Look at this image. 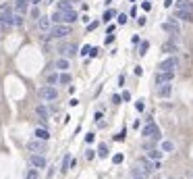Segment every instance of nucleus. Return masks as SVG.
<instances>
[{
  "mask_svg": "<svg viewBox=\"0 0 193 179\" xmlns=\"http://www.w3.org/2000/svg\"><path fill=\"white\" fill-rule=\"evenodd\" d=\"M141 135H143V139H160V127L154 123V121H147L145 123V127L141 129Z\"/></svg>",
  "mask_w": 193,
  "mask_h": 179,
  "instance_id": "obj_1",
  "label": "nucleus"
},
{
  "mask_svg": "<svg viewBox=\"0 0 193 179\" xmlns=\"http://www.w3.org/2000/svg\"><path fill=\"white\" fill-rule=\"evenodd\" d=\"M71 34V25H67V23H56L52 29H50V38H64V36H69Z\"/></svg>",
  "mask_w": 193,
  "mask_h": 179,
  "instance_id": "obj_2",
  "label": "nucleus"
},
{
  "mask_svg": "<svg viewBox=\"0 0 193 179\" xmlns=\"http://www.w3.org/2000/svg\"><path fill=\"white\" fill-rule=\"evenodd\" d=\"M160 29L162 31H166V34H170V36H179L181 34V27H179V23H177V19L172 17V19H168V21H164L162 25H160Z\"/></svg>",
  "mask_w": 193,
  "mask_h": 179,
  "instance_id": "obj_3",
  "label": "nucleus"
},
{
  "mask_svg": "<svg viewBox=\"0 0 193 179\" xmlns=\"http://www.w3.org/2000/svg\"><path fill=\"white\" fill-rule=\"evenodd\" d=\"M160 71H177L179 69V56H168L158 65Z\"/></svg>",
  "mask_w": 193,
  "mask_h": 179,
  "instance_id": "obj_4",
  "label": "nucleus"
},
{
  "mask_svg": "<svg viewBox=\"0 0 193 179\" xmlns=\"http://www.w3.org/2000/svg\"><path fill=\"white\" fill-rule=\"evenodd\" d=\"M27 150H31V152H46V139H40V137H35V139H29L27 142Z\"/></svg>",
  "mask_w": 193,
  "mask_h": 179,
  "instance_id": "obj_5",
  "label": "nucleus"
},
{
  "mask_svg": "<svg viewBox=\"0 0 193 179\" xmlns=\"http://www.w3.org/2000/svg\"><path fill=\"white\" fill-rule=\"evenodd\" d=\"M38 94H40V98H44V100H56L58 98V92L54 86H44V88L38 90Z\"/></svg>",
  "mask_w": 193,
  "mask_h": 179,
  "instance_id": "obj_6",
  "label": "nucleus"
},
{
  "mask_svg": "<svg viewBox=\"0 0 193 179\" xmlns=\"http://www.w3.org/2000/svg\"><path fill=\"white\" fill-rule=\"evenodd\" d=\"M0 23H4V25H15V13H13L10 8L2 6V10H0Z\"/></svg>",
  "mask_w": 193,
  "mask_h": 179,
  "instance_id": "obj_7",
  "label": "nucleus"
},
{
  "mask_svg": "<svg viewBox=\"0 0 193 179\" xmlns=\"http://www.w3.org/2000/svg\"><path fill=\"white\" fill-rule=\"evenodd\" d=\"M175 79V71H158L156 73V84L160 86V84H168V81H172Z\"/></svg>",
  "mask_w": 193,
  "mask_h": 179,
  "instance_id": "obj_8",
  "label": "nucleus"
},
{
  "mask_svg": "<svg viewBox=\"0 0 193 179\" xmlns=\"http://www.w3.org/2000/svg\"><path fill=\"white\" fill-rule=\"evenodd\" d=\"M58 52H60V56L71 58V56H75V54H77V46H75V44H60Z\"/></svg>",
  "mask_w": 193,
  "mask_h": 179,
  "instance_id": "obj_9",
  "label": "nucleus"
},
{
  "mask_svg": "<svg viewBox=\"0 0 193 179\" xmlns=\"http://www.w3.org/2000/svg\"><path fill=\"white\" fill-rule=\"evenodd\" d=\"M29 163H31L35 169H44V167H46V158H44V154H40V152H33V154L29 156Z\"/></svg>",
  "mask_w": 193,
  "mask_h": 179,
  "instance_id": "obj_10",
  "label": "nucleus"
},
{
  "mask_svg": "<svg viewBox=\"0 0 193 179\" xmlns=\"http://www.w3.org/2000/svg\"><path fill=\"white\" fill-rule=\"evenodd\" d=\"M156 94H158V98H170V96H172V81H168V84H160Z\"/></svg>",
  "mask_w": 193,
  "mask_h": 179,
  "instance_id": "obj_11",
  "label": "nucleus"
},
{
  "mask_svg": "<svg viewBox=\"0 0 193 179\" xmlns=\"http://www.w3.org/2000/svg\"><path fill=\"white\" fill-rule=\"evenodd\" d=\"M175 19H181V21H193V10H183V8H175Z\"/></svg>",
  "mask_w": 193,
  "mask_h": 179,
  "instance_id": "obj_12",
  "label": "nucleus"
},
{
  "mask_svg": "<svg viewBox=\"0 0 193 179\" xmlns=\"http://www.w3.org/2000/svg\"><path fill=\"white\" fill-rule=\"evenodd\" d=\"M29 4H31L29 0H15L13 8H15V13H21V15H25V13H27V6H29Z\"/></svg>",
  "mask_w": 193,
  "mask_h": 179,
  "instance_id": "obj_13",
  "label": "nucleus"
},
{
  "mask_svg": "<svg viewBox=\"0 0 193 179\" xmlns=\"http://www.w3.org/2000/svg\"><path fill=\"white\" fill-rule=\"evenodd\" d=\"M79 17H77V13L75 10H67V13H62V23H67V25H71V23H75Z\"/></svg>",
  "mask_w": 193,
  "mask_h": 179,
  "instance_id": "obj_14",
  "label": "nucleus"
},
{
  "mask_svg": "<svg viewBox=\"0 0 193 179\" xmlns=\"http://www.w3.org/2000/svg\"><path fill=\"white\" fill-rule=\"evenodd\" d=\"M162 154H164V150H162V148H160V150H158V148H152V150H147V154H145V156H147L149 160H162Z\"/></svg>",
  "mask_w": 193,
  "mask_h": 179,
  "instance_id": "obj_15",
  "label": "nucleus"
},
{
  "mask_svg": "<svg viewBox=\"0 0 193 179\" xmlns=\"http://www.w3.org/2000/svg\"><path fill=\"white\" fill-rule=\"evenodd\" d=\"M38 27H40L42 31H50V29H52V19H50V17H40Z\"/></svg>",
  "mask_w": 193,
  "mask_h": 179,
  "instance_id": "obj_16",
  "label": "nucleus"
},
{
  "mask_svg": "<svg viewBox=\"0 0 193 179\" xmlns=\"http://www.w3.org/2000/svg\"><path fill=\"white\" fill-rule=\"evenodd\" d=\"M56 10H60V13L73 10V2H71V0H60V2L56 4Z\"/></svg>",
  "mask_w": 193,
  "mask_h": 179,
  "instance_id": "obj_17",
  "label": "nucleus"
},
{
  "mask_svg": "<svg viewBox=\"0 0 193 179\" xmlns=\"http://www.w3.org/2000/svg\"><path fill=\"white\" fill-rule=\"evenodd\" d=\"M162 52H168V54L179 52V46L175 44V42H164V44H162Z\"/></svg>",
  "mask_w": 193,
  "mask_h": 179,
  "instance_id": "obj_18",
  "label": "nucleus"
},
{
  "mask_svg": "<svg viewBox=\"0 0 193 179\" xmlns=\"http://www.w3.org/2000/svg\"><path fill=\"white\" fill-rule=\"evenodd\" d=\"M35 113H38V117L42 119V123H46V121H48V108H46V106H42V104H40V106L35 108Z\"/></svg>",
  "mask_w": 193,
  "mask_h": 179,
  "instance_id": "obj_19",
  "label": "nucleus"
},
{
  "mask_svg": "<svg viewBox=\"0 0 193 179\" xmlns=\"http://www.w3.org/2000/svg\"><path fill=\"white\" fill-rule=\"evenodd\" d=\"M33 135H35V137H40V139H46V142L50 139V134H48V129H46V127H38Z\"/></svg>",
  "mask_w": 193,
  "mask_h": 179,
  "instance_id": "obj_20",
  "label": "nucleus"
},
{
  "mask_svg": "<svg viewBox=\"0 0 193 179\" xmlns=\"http://www.w3.org/2000/svg\"><path fill=\"white\" fill-rule=\"evenodd\" d=\"M177 8H183V10H193V2H191V0H177Z\"/></svg>",
  "mask_w": 193,
  "mask_h": 179,
  "instance_id": "obj_21",
  "label": "nucleus"
},
{
  "mask_svg": "<svg viewBox=\"0 0 193 179\" xmlns=\"http://www.w3.org/2000/svg\"><path fill=\"white\" fill-rule=\"evenodd\" d=\"M56 69H58V71H67V69H69V58L60 56V58L56 60Z\"/></svg>",
  "mask_w": 193,
  "mask_h": 179,
  "instance_id": "obj_22",
  "label": "nucleus"
},
{
  "mask_svg": "<svg viewBox=\"0 0 193 179\" xmlns=\"http://www.w3.org/2000/svg\"><path fill=\"white\" fill-rule=\"evenodd\" d=\"M114 17H116V10H112V8H108V10H106V13L102 15V21H104V23H110V21H112Z\"/></svg>",
  "mask_w": 193,
  "mask_h": 179,
  "instance_id": "obj_23",
  "label": "nucleus"
},
{
  "mask_svg": "<svg viewBox=\"0 0 193 179\" xmlns=\"http://www.w3.org/2000/svg\"><path fill=\"white\" fill-rule=\"evenodd\" d=\"M50 19H52V23H54V25H56V23H62V13H60V10H54Z\"/></svg>",
  "mask_w": 193,
  "mask_h": 179,
  "instance_id": "obj_24",
  "label": "nucleus"
},
{
  "mask_svg": "<svg viewBox=\"0 0 193 179\" xmlns=\"http://www.w3.org/2000/svg\"><path fill=\"white\" fill-rule=\"evenodd\" d=\"M98 156H102V158L108 156V146H106V144H100V146H98Z\"/></svg>",
  "mask_w": 193,
  "mask_h": 179,
  "instance_id": "obj_25",
  "label": "nucleus"
},
{
  "mask_svg": "<svg viewBox=\"0 0 193 179\" xmlns=\"http://www.w3.org/2000/svg\"><path fill=\"white\" fill-rule=\"evenodd\" d=\"M69 169H71V156H69V154H64V160H62V169H60V171H62V173H67Z\"/></svg>",
  "mask_w": 193,
  "mask_h": 179,
  "instance_id": "obj_26",
  "label": "nucleus"
},
{
  "mask_svg": "<svg viewBox=\"0 0 193 179\" xmlns=\"http://www.w3.org/2000/svg\"><path fill=\"white\" fill-rule=\"evenodd\" d=\"M58 81H60V84H71V75H69L67 71H62V73L58 75Z\"/></svg>",
  "mask_w": 193,
  "mask_h": 179,
  "instance_id": "obj_27",
  "label": "nucleus"
},
{
  "mask_svg": "<svg viewBox=\"0 0 193 179\" xmlns=\"http://www.w3.org/2000/svg\"><path fill=\"white\" fill-rule=\"evenodd\" d=\"M162 150H164V152H172V150H175V144L166 139V142H162Z\"/></svg>",
  "mask_w": 193,
  "mask_h": 179,
  "instance_id": "obj_28",
  "label": "nucleus"
},
{
  "mask_svg": "<svg viewBox=\"0 0 193 179\" xmlns=\"http://www.w3.org/2000/svg\"><path fill=\"white\" fill-rule=\"evenodd\" d=\"M25 177H27V179H38V177H40V171H38V169H29Z\"/></svg>",
  "mask_w": 193,
  "mask_h": 179,
  "instance_id": "obj_29",
  "label": "nucleus"
},
{
  "mask_svg": "<svg viewBox=\"0 0 193 179\" xmlns=\"http://www.w3.org/2000/svg\"><path fill=\"white\" fill-rule=\"evenodd\" d=\"M147 50H149V42H141V44H139V54L143 56Z\"/></svg>",
  "mask_w": 193,
  "mask_h": 179,
  "instance_id": "obj_30",
  "label": "nucleus"
},
{
  "mask_svg": "<svg viewBox=\"0 0 193 179\" xmlns=\"http://www.w3.org/2000/svg\"><path fill=\"white\" fill-rule=\"evenodd\" d=\"M23 17L25 15H21V13H15V25L19 27V25H23Z\"/></svg>",
  "mask_w": 193,
  "mask_h": 179,
  "instance_id": "obj_31",
  "label": "nucleus"
},
{
  "mask_svg": "<svg viewBox=\"0 0 193 179\" xmlns=\"http://www.w3.org/2000/svg\"><path fill=\"white\" fill-rule=\"evenodd\" d=\"M116 21H118V25H125V23H127V15H125V13L116 15Z\"/></svg>",
  "mask_w": 193,
  "mask_h": 179,
  "instance_id": "obj_32",
  "label": "nucleus"
},
{
  "mask_svg": "<svg viewBox=\"0 0 193 179\" xmlns=\"http://www.w3.org/2000/svg\"><path fill=\"white\" fill-rule=\"evenodd\" d=\"M123 158H125V156L118 152V154H114V156H112V163H114V165H121V163H123Z\"/></svg>",
  "mask_w": 193,
  "mask_h": 179,
  "instance_id": "obj_33",
  "label": "nucleus"
},
{
  "mask_svg": "<svg viewBox=\"0 0 193 179\" xmlns=\"http://www.w3.org/2000/svg\"><path fill=\"white\" fill-rule=\"evenodd\" d=\"M135 108H137V110H139V113H141V110H143V108H145V100H143V98H141V100H137V102H135Z\"/></svg>",
  "mask_w": 193,
  "mask_h": 179,
  "instance_id": "obj_34",
  "label": "nucleus"
},
{
  "mask_svg": "<svg viewBox=\"0 0 193 179\" xmlns=\"http://www.w3.org/2000/svg\"><path fill=\"white\" fill-rule=\"evenodd\" d=\"M89 52H92V46H83L79 54H81V56H89Z\"/></svg>",
  "mask_w": 193,
  "mask_h": 179,
  "instance_id": "obj_35",
  "label": "nucleus"
},
{
  "mask_svg": "<svg viewBox=\"0 0 193 179\" xmlns=\"http://www.w3.org/2000/svg\"><path fill=\"white\" fill-rule=\"evenodd\" d=\"M154 142H156V139H145L143 148H145V150H152V148H154Z\"/></svg>",
  "mask_w": 193,
  "mask_h": 179,
  "instance_id": "obj_36",
  "label": "nucleus"
},
{
  "mask_svg": "<svg viewBox=\"0 0 193 179\" xmlns=\"http://www.w3.org/2000/svg\"><path fill=\"white\" fill-rule=\"evenodd\" d=\"M31 17H33V19H40V8H38V6L31 8Z\"/></svg>",
  "mask_w": 193,
  "mask_h": 179,
  "instance_id": "obj_37",
  "label": "nucleus"
},
{
  "mask_svg": "<svg viewBox=\"0 0 193 179\" xmlns=\"http://www.w3.org/2000/svg\"><path fill=\"white\" fill-rule=\"evenodd\" d=\"M98 25H100V21H94V23H87V31H94Z\"/></svg>",
  "mask_w": 193,
  "mask_h": 179,
  "instance_id": "obj_38",
  "label": "nucleus"
},
{
  "mask_svg": "<svg viewBox=\"0 0 193 179\" xmlns=\"http://www.w3.org/2000/svg\"><path fill=\"white\" fill-rule=\"evenodd\" d=\"M121 96H123V100H125V102H129V100H131V92H123Z\"/></svg>",
  "mask_w": 193,
  "mask_h": 179,
  "instance_id": "obj_39",
  "label": "nucleus"
},
{
  "mask_svg": "<svg viewBox=\"0 0 193 179\" xmlns=\"http://www.w3.org/2000/svg\"><path fill=\"white\" fill-rule=\"evenodd\" d=\"M121 100H123V96H118V94L112 96V102H114V104H121Z\"/></svg>",
  "mask_w": 193,
  "mask_h": 179,
  "instance_id": "obj_40",
  "label": "nucleus"
},
{
  "mask_svg": "<svg viewBox=\"0 0 193 179\" xmlns=\"http://www.w3.org/2000/svg\"><path fill=\"white\" fill-rule=\"evenodd\" d=\"M147 23V19H145V15H141L139 19H137V25H145Z\"/></svg>",
  "mask_w": 193,
  "mask_h": 179,
  "instance_id": "obj_41",
  "label": "nucleus"
},
{
  "mask_svg": "<svg viewBox=\"0 0 193 179\" xmlns=\"http://www.w3.org/2000/svg\"><path fill=\"white\" fill-rule=\"evenodd\" d=\"M114 42V36L112 34H106V44H112Z\"/></svg>",
  "mask_w": 193,
  "mask_h": 179,
  "instance_id": "obj_42",
  "label": "nucleus"
},
{
  "mask_svg": "<svg viewBox=\"0 0 193 179\" xmlns=\"http://www.w3.org/2000/svg\"><path fill=\"white\" fill-rule=\"evenodd\" d=\"M58 81V75H50L48 77V84H56Z\"/></svg>",
  "mask_w": 193,
  "mask_h": 179,
  "instance_id": "obj_43",
  "label": "nucleus"
},
{
  "mask_svg": "<svg viewBox=\"0 0 193 179\" xmlns=\"http://www.w3.org/2000/svg\"><path fill=\"white\" fill-rule=\"evenodd\" d=\"M114 139H116V142H123V139H125V131H121L118 135H114Z\"/></svg>",
  "mask_w": 193,
  "mask_h": 179,
  "instance_id": "obj_44",
  "label": "nucleus"
},
{
  "mask_svg": "<svg viewBox=\"0 0 193 179\" xmlns=\"http://www.w3.org/2000/svg\"><path fill=\"white\" fill-rule=\"evenodd\" d=\"M85 142H87V144H92V142H94V134H87V135H85Z\"/></svg>",
  "mask_w": 193,
  "mask_h": 179,
  "instance_id": "obj_45",
  "label": "nucleus"
},
{
  "mask_svg": "<svg viewBox=\"0 0 193 179\" xmlns=\"http://www.w3.org/2000/svg\"><path fill=\"white\" fill-rule=\"evenodd\" d=\"M98 54H100V50H98V48H92V52H89V56H98Z\"/></svg>",
  "mask_w": 193,
  "mask_h": 179,
  "instance_id": "obj_46",
  "label": "nucleus"
},
{
  "mask_svg": "<svg viewBox=\"0 0 193 179\" xmlns=\"http://www.w3.org/2000/svg\"><path fill=\"white\" fill-rule=\"evenodd\" d=\"M172 2H175V0H164V6H166V8H170V6H172Z\"/></svg>",
  "mask_w": 193,
  "mask_h": 179,
  "instance_id": "obj_47",
  "label": "nucleus"
},
{
  "mask_svg": "<svg viewBox=\"0 0 193 179\" xmlns=\"http://www.w3.org/2000/svg\"><path fill=\"white\" fill-rule=\"evenodd\" d=\"M29 2H31L33 6H40V2H42V0H29Z\"/></svg>",
  "mask_w": 193,
  "mask_h": 179,
  "instance_id": "obj_48",
  "label": "nucleus"
},
{
  "mask_svg": "<svg viewBox=\"0 0 193 179\" xmlns=\"http://www.w3.org/2000/svg\"><path fill=\"white\" fill-rule=\"evenodd\" d=\"M2 29H4V23H0V34H2Z\"/></svg>",
  "mask_w": 193,
  "mask_h": 179,
  "instance_id": "obj_49",
  "label": "nucleus"
},
{
  "mask_svg": "<svg viewBox=\"0 0 193 179\" xmlns=\"http://www.w3.org/2000/svg\"><path fill=\"white\" fill-rule=\"evenodd\" d=\"M104 2H106V4H110V2H112V0H104Z\"/></svg>",
  "mask_w": 193,
  "mask_h": 179,
  "instance_id": "obj_50",
  "label": "nucleus"
},
{
  "mask_svg": "<svg viewBox=\"0 0 193 179\" xmlns=\"http://www.w3.org/2000/svg\"><path fill=\"white\" fill-rule=\"evenodd\" d=\"M131 179H137V177H131Z\"/></svg>",
  "mask_w": 193,
  "mask_h": 179,
  "instance_id": "obj_51",
  "label": "nucleus"
},
{
  "mask_svg": "<svg viewBox=\"0 0 193 179\" xmlns=\"http://www.w3.org/2000/svg\"><path fill=\"white\" fill-rule=\"evenodd\" d=\"M131 2H135V0H131Z\"/></svg>",
  "mask_w": 193,
  "mask_h": 179,
  "instance_id": "obj_52",
  "label": "nucleus"
}]
</instances>
